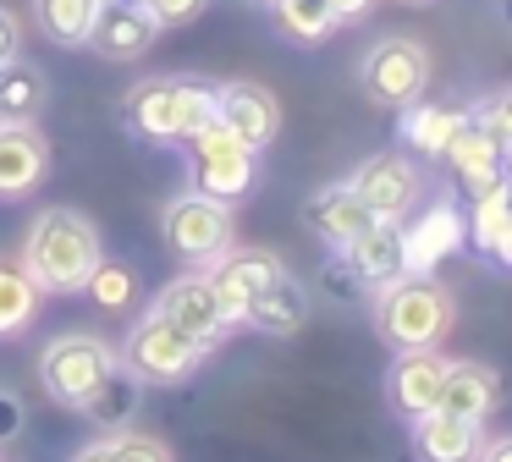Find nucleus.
<instances>
[{"instance_id":"obj_1","label":"nucleus","mask_w":512,"mask_h":462,"mask_svg":"<svg viewBox=\"0 0 512 462\" xmlns=\"http://www.w3.org/2000/svg\"><path fill=\"white\" fill-rule=\"evenodd\" d=\"M105 248H100V231H94L89 215L78 209H45V215L28 226L23 242V270L39 281V292H83L89 275L100 270Z\"/></svg>"},{"instance_id":"obj_2","label":"nucleus","mask_w":512,"mask_h":462,"mask_svg":"<svg viewBox=\"0 0 512 462\" xmlns=\"http://www.w3.org/2000/svg\"><path fill=\"white\" fill-rule=\"evenodd\" d=\"M452 319H457L452 292L430 275H397V281L375 286V330L391 352L441 347Z\"/></svg>"},{"instance_id":"obj_3","label":"nucleus","mask_w":512,"mask_h":462,"mask_svg":"<svg viewBox=\"0 0 512 462\" xmlns=\"http://www.w3.org/2000/svg\"><path fill=\"white\" fill-rule=\"evenodd\" d=\"M215 121V88L188 77H144L127 94V127L149 143H188Z\"/></svg>"},{"instance_id":"obj_4","label":"nucleus","mask_w":512,"mask_h":462,"mask_svg":"<svg viewBox=\"0 0 512 462\" xmlns=\"http://www.w3.org/2000/svg\"><path fill=\"white\" fill-rule=\"evenodd\" d=\"M111 369H122V352H116L111 341H100V336H83V330L56 336L45 347V358H39V380H45V391L56 396L61 407H72V413L100 391V380Z\"/></svg>"},{"instance_id":"obj_5","label":"nucleus","mask_w":512,"mask_h":462,"mask_svg":"<svg viewBox=\"0 0 512 462\" xmlns=\"http://www.w3.org/2000/svg\"><path fill=\"white\" fill-rule=\"evenodd\" d=\"M358 83H364V94L386 110L413 105V99L424 94V83H430V50H424L419 39H402V33L375 39L364 50V61H358Z\"/></svg>"},{"instance_id":"obj_6","label":"nucleus","mask_w":512,"mask_h":462,"mask_svg":"<svg viewBox=\"0 0 512 462\" xmlns=\"http://www.w3.org/2000/svg\"><path fill=\"white\" fill-rule=\"evenodd\" d=\"M188 149H193V193H210L221 204L248 198V187L259 176V149H248L221 121H210L199 138H188Z\"/></svg>"},{"instance_id":"obj_7","label":"nucleus","mask_w":512,"mask_h":462,"mask_svg":"<svg viewBox=\"0 0 512 462\" xmlns=\"http://www.w3.org/2000/svg\"><path fill=\"white\" fill-rule=\"evenodd\" d=\"M122 363L144 385H177V380H188V374L204 363V347L193 336H182L171 319H160L155 308H149V314L133 325V336H127Z\"/></svg>"},{"instance_id":"obj_8","label":"nucleus","mask_w":512,"mask_h":462,"mask_svg":"<svg viewBox=\"0 0 512 462\" xmlns=\"http://www.w3.org/2000/svg\"><path fill=\"white\" fill-rule=\"evenodd\" d=\"M160 231H166L171 253L193 264H215L226 248H232V204L210 193H177L160 215Z\"/></svg>"},{"instance_id":"obj_9","label":"nucleus","mask_w":512,"mask_h":462,"mask_svg":"<svg viewBox=\"0 0 512 462\" xmlns=\"http://www.w3.org/2000/svg\"><path fill=\"white\" fill-rule=\"evenodd\" d=\"M353 193L369 204L375 220L402 226V220L419 209V198H424V171L413 165V154H402V149L369 154V160L353 171Z\"/></svg>"},{"instance_id":"obj_10","label":"nucleus","mask_w":512,"mask_h":462,"mask_svg":"<svg viewBox=\"0 0 512 462\" xmlns=\"http://www.w3.org/2000/svg\"><path fill=\"white\" fill-rule=\"evenodd\" d=\"M468 242V215L452 198H435L430 209L402 220V275H430L441 259H452Z\"/></svg>"},{"instance_id":"obj_11","label":"nucleus","mask_w":512,"mask_h":462,"mask_svg":"<svg viewBox=\"0 0 512 462\" xmlns=\"http://www.w3.org/2000/svg\"><path fill=\"white\" fill-rule=\"evenodd\" d=\"M155 314L171 319L182 336H193L204 352H210L215 341L226 336V330H232V319L221 314V297H215V281H210V275H177V281H171L166 292L155 297Z\"/></svg>"},{"instance_id":"obj_12","label":"nucleus","mask_w":512,"mask_h":462,"mask_svg":"<svg viewBox=\"0 0 512 462\" xmlns=\"http://www.w3.org/2000/svg\"><path fill=\"white\" fill-rule=\"evenodd\" d=\"M281 275H287V264H281L276 253H265V248H226L221 259H215V270H210L215 297H221V314L232 319V325H243L248 303H254L259 292H270Z\"/></svg>"},{"instance_id":"obj_13","label":"nucleus","mask_w":512,"mask_h":462,"mask_svg":"<svg viewBox=\"0 0 512 462\" xmlns=\"http://www.w3.org/2000/svg\"><path fill=\"white\" fill-rule=\"evenodd\" d=\"M160 39V22L144 0H100L94 11V28H89V50L105 55V61H138L149 55Z\"/></svg>"},{"instance_id":"obj_14","label":"nucleus","mask_w":512,"mask_h":462,"mask_svg":"<svg viewBox=\"0 0 512 462\" xmlns=\"http://www.w3.org/2000/svg\"><path fill=\"white\" fill-rule=\"evenodd\" d=\"M215 121L226 132H237L248 149L265 154L281 132V99L265 83H221L215 88Z\"/></svg>"},{"instance_id":"obj_15","label":"nucleus","mask_w":512,"mask_h":462,"mask_svg":"<svg viewBox=\"0 0 512 462\" xmlns=\"http://www.w3.org/2000/svg\"><path fill=\"white\" fill-rule=\"evenodd\" d=\"M446 363L435 347H419V352H397L386 374V402L397 407L402 418H424L441 407V385H446Z\"/></svg>"},{"instance_id":"obj_16","label":"nucleus","mask_w":512,"mask_h":462,"mask_svg":"<svg viewBox=\"0 0 512 462\" xmlns=\"http://www.w3.org/2000/svg\"><path fill=\"white\" fill-rule=\"evenodd\" d=\"M446 165L457 171V182H463L468 193H485L490 182L507 176V149H501V138L474 116V105H468V121L457 127L452 149H446Z\"/></svg>"},{"instance_id":"obj_17","label":"nucleus","mask_w":512,"mask_h":462,"mask_svg":"<svg viewBox=\"0 0 512 462\" xmlns=\"http://www.w3.org/2000/svg\"><path fill=\"white\" fill-rule=\"evenodd\" d=\"M50 143L34 132V121H0V198H23L45 182Z\"/></svg>"},{"instance_id":"obj_18","label":"nucleus","mask_w":512,"mask_h":462,"mask_svg":"<svg viewBox=\"0 0 512 462\" xmlns=\"http://www.w3.org/2000/svg\"><path fill=\"white\" fill-rule=\"evenodd\" d=\"M303 220H309V231L320 242H331V248H347V242H358L369 226H375V215H369V204L353 193V182L320 187V193L303 204Z\"/></svg>"},{"instance_id":"obj_19","label":"nucleus","mask_w":512,"mask_h":462,"mask_svg":"<svg viewBox=\"0 0 512 462\" xmlns=\"http://www.w3.org/2000/svg\"><path fill=\"white\" fill-rule=\"evenodd\" d=\"M479 446H485V435H479L474 418L441 413V407L413 418V451H419V462H479Z\"/></svg>"},{"instance_id":"obj_20","label":"nucleus","mask_w":512,"mask_h":462,"mask_svg":"<svg viewBox=\"0 0 512 462\" xmlns=\"http://www.w3.org/2000/svg\"><path fill=\"white\" fill-rule=\"evenodd\" d=\"M501 402V374L490 363H474V358H457L446 363V385H441V413H457V418H474L485 424Z\"/></svg>"},{"instance_id":"obj_21","label":"nucleus","mask_w":512,"mask_h":462,"mask_svg":"<svg viewBox=\"0 0 512 462\" xmlns=\"http://www.w3.org/2000/svg\"><path fill=\"white\" fill-rule=\"evenodd\" d=\"M468 121L463 105H402V121H397V138L408 154H419V160H446V149H452L457 127Z\"/></svg>"},{"instance_id":"obj_22","label":"nucleus","mask_w":512,"mask_h":462,"mask_svg":"<svg viewBox=\"0 0 512 462\" xmlns=\"http://www.w3.org/2000/svg\"><path fill=\"white\" fill-rule=\"evenodd\" d=\"M336 253H347V264L358 270V281L375 292V286H386V281H397V275H402V226L375 220L364 237L347 242V248H336Z\"/></svg>"},{"instance_id":"obj_23","label":"nucleus","mask_w":512,"mask_h":462,"mask_svg":"<svg viewBox=\"0 0 512 462\" xmlns=\"http://www.w3.org/2000/svg\"><path fill=\"white\" fill-rule=\"evenodd\" d=\"M138 396H144V380H138V374L122 363V369H111V374H105V380H100V391H94L89 402L78 407V413L89 418L94 429H105V435H116V429H127V424H133V413H138Z\"/></svg>"},{"instance_id":"obj_24","label":"nucleus","mask_w":512,"mask_h":462,"mask_svg":"<svg viewBox=\"0 0 512 462\" xmlns=\"http://www.w3.org/2000/svg\"><path fill=\"white\" fill-rule=\"evenodd\" d=\"M303 319H309V297H303V286L292 281V275H281L270 292H259L254 303H248L243 325L265 330V336H298Z\"/></svg>"},{"instance_id":"obj_25","label":"nucleus","mask_w":512,"mask_h":462,"mask_svg":"<svg viewBox=\"0 0 512 462\" xmlns=\"http://www.w3.org/2000/svg\"><path fill=\"white\" fill-rule=\"evenodd\" d=\"M39 281L23 270V259H0V341L23 336L39 314Z\"/></svg>"},{"instance_id":"obj_26","label":"nucleus","mask_w":512,"mask_h":462,"mask_svg":"<svg viewBox=\"0 0 512 462\" xmlns=\"http://www.w3.org/2000/svg\"><path fill=\"white\" fill-rule=\"evenodd\" d=\"M50 99V83L39 66H28L23 55L0 66V121H34Z\"/></svg>"},{"instance_id":"obj_27","label":"nucleus","mask_w":512,"mask_h":462,"mask_svg":"<svg viewBox=\"0 0 512 462\" xmlns=\"http://www.w3.org/2000/svg\"><path fill=\"white\" fill-rule=\"evenodd\" d=\"M507 231H512V176H501V182H490L485 193H474L468 237H474L479 253H490V259H496V248L507 242Z\"/></svg>"},{"instance_id":"obj_28","label":"nucleus","mask_w":512,"mask_h":462,"mask_svg":"<svg viewBox=\"0 0 512 462\" xmlns=\"http://www.w3.org/2000/svg\"><path fill=\"white\" fill-rule=\"evenodd\" d=\"M94 11H100V0H34L39 33H45L50 44H61V50H78V44H89Z\"/></svg>"},{"instance_id":"obj_29","label":"nucleus","mask_w":512,"mask_h":462,"mask_svg":"<svg viewBox=\"0 0 512 462\" xmlns=\"http://www.w3.org/2000/svg\"><path fill=\"white\" fill-rule=\"evenodd\" d=\"M72 462H171V451L155 435H133V429H116V435L83 446Z\"/></svg>"},{"instance_id":"obj_30","label":"nucleus","mask_w":512,"mask_h":462,"mask_svg":"<svg viewBox=\"0 0 512 462\" xmlns=\"http://www.w3.org/2000/svg\"><path fill=\"white\" fill-rule=\"evenodd\" d=\"M83 292H89L100 308H122L127 297H133V270H127V264L100 259V270L89 275V286H83Z\"/></svg>"},{"instance_id":"obj_31","label":"nucleus","mask_w":512,"mask_h":462,"mask_svg":"<svg viewBox=\"0 0 512 462\" xmlns=\"http://www.w3.org/2000/svg\"><path fill=\"white\" fill-rule=\"evenodd\" d=\"M320 286H325V297H336V303H347V297L369 292V286L358 281V270L347 264V253H331V264L320 270Z\"/></svg>"},{"instance_id":"obj_32","label":"nucleus","mask_w":512,"mask_h":462,"mask_svg":"<svg viewBox=\"0 0 512 462\" xmlns=\"http://www.w3.org/2000/svg\"><path fill=\"white\" fill-rule=\"evenodd\" d=\"M474 116L485 121L490 132L501 138V149L512 154V88H501V94H490V99H479L474 105Z\"/></svg>"},{"instance_id":"obj_33","label":"nucleus","mask_w":512,"mask_h":462,"mask_svg":"<svg viewBox=\"0 0 512 462\" xmlns=\"http://www.w3.org/2000/svg\"><path fill=\"white\" fill-rule=\"evenodd\" d=\"M23 424H28L23 396H17V391H0V446H12V440L23 435Z\"/></svg>"},{"instance_id":"obj_34","label":"nucleus","mask_w":512,"mask_h":462,"mask_svg":"<svg viewBox=\"0 0 512 462\" xmlns=\"http://www.w3.org/2000/svg\"><path fill=\"white\" fill-rule=\"evenodd\" d=\"M144 6L155 11L160 28H171V22H193L204 6H210V0H144Z\"/></svg>"},{"instance_id":"obj_35","label":"nucleus","mask_w":512,"mask_h":462,"mask_svg":"<svg viewBox=\"0 0 512 462\" xmlns=\"http://www.w3.org/2000/svg\"><path fill=\"white\" fill-rule=\"evenodd\" d=\"M23 55V22H17L12 6H0V66Z\"/></svg>"},{"instance_id":"obj_36","label":"nucleus","mask_w":512,"mask_h":462,"mask_svg":"<svg viewBox=\"0 0 512 462\" xmlns=\"http://www.w3.org/2000/svg\"><path fill=\"white\" fill-rule=\"evenodd\" d=\"M325 6H331L336 28H342V22H358V17H364V11L375 6V0H325Z\"/></svg>"},{"instance_id":"obj_37","label":"nucleus","mask_w":512,"mask_h":462,"mask_svg":"<svg viewBox=\"0 0 512 462\" xmlns=\"http://www.w3.org/2000/svg\"><path fill=\"white\" fill-rule=\"evenodd\" d=\"M479 462H512V435L490 440V446H479Z\"/></svg>"},{"instance_id":"obj_38","label":"nucleus","mask_w":512,"mask_h":462,"mask_svg":"<svg viewBox=\"0 0 512 462\" xmlns=\"http://www.w3.org/2000/svg\"><path fill=\"white\" fill-rule=\"evenodd\" d=\"M496 264H507V270H512V231H507V242L496 248Z\"/></svg>"},{"instance_id":"obj_39","label":"nucleus","mask_w":512,"mask_h":462,"mask_svg":"<svg viewBox=\"0 0 512 462\" xmlns=\"http://www.w3.org/2000/svg\"><path fill=\"white\" fill-rule=\"evenodd\" d=\"M501 17H507V22H512V0H501Z\"/></svg>"},{"instance_id":"obj_40","label":"nucleus","mask_w":512,"mask_h":462,"mask_svg":"<svg viewBox=\"0 0 512 462\" xmlns=\"http://www.w3.org/2000/svg\"><path fill=\"white\" fill-rule=\"evenodd\" d=\"M243 6H270V0H243Z\"/></svg>"},{"instance_id":"obj_41","label":"nucleus","mask_w":512,"mask_h":462,"mask_svg":"<svg viewBox=\"0 0 512 462\" xmlns=\"http://www.w3.org/2000/svg\"><path fill=\"white\" fill-rule=\"evenodd\" d=\"M408 6H424V0H408Z\"/></svg>"}]
</instances>
